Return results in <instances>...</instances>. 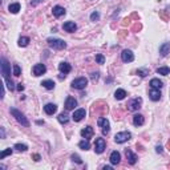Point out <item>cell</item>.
<instances>
[{
	"label": "cell",
	"instance_id": "cell-5",
	"mask_svg": "<svg viewBox=\"0 0 170 170\" xmlns=\"http://www.w3.org/2000/svg\"><path fill=\"white\" fill-rule=\"evenodd\" d=\"M141 105H142V99H141V97H136V99H133V100L129 101L128 109L130 112H137L141 108Z\"/></svg>",
	"mask_w": 170,
	"mask_h": 170
},
{
	"label": "cell",
	"instance_id": "cell-10",
	"mask_svg": "<svg viewBox=\"0 0 170 170\" xmlns=\"http://www.w3.org/2000/svg\"><path fill=\"white\" fill-rule=\"evenodd\" d=\"M121 59L124 63H132L134 60V55H133V52L130 49H124L121 53Z\"/></svg>",
	"mask_w": 170,
	"mask_h": 170
},
{
	"label": "cell",
	"instance_id": "cell-35",
	"mask_svg": "<svg viewBox=\"0 0 170 170\" xmlns=\"http://www.w3.org/2000/svg\"><path fill=\"white\" fill-rule=\"evenodd\" d=\"M96 61H97L99 64H104V63H105V57L99 53V55H96Z\"/></svg>",
	"mask_w": 170,
	"mask_h": 170
},
{
	"label": "cell",
	"instance_id": "cell-42",
	"mask_svg": "<svg viewBox=\"0 0 170 170\" xmlns=\"http://www.w3.org/2000/svg\"><path fill=\"white\" fill-rule=\"evenodd\" d=\"M33 160L35 161H40V155H39V154H33Z\"/></svg>",
	"mask_w": 170,
	"mask_h": 170
},
{
	"label": "cell",
	"instance_id": "cell-39",
	"mask_svg": "<svg viewBox=\"0 0 170 170\" xmlns=\"http://www.w3.org/2000/svg\"><path fill=\"white\" fill-rule=\"evenodd\" d=\"M99 77H100V73L99 72H93L92 75H90V78H92L93 81H96V80H99Z\"/></svg>",
	"mask_w": 170,
	"mask_h": 170
},
{
	"label": "cell",
	"instance_id": "cell-26",
	"mask_svg": "<svg viewBox=\"0 0 170 170\" xmlns=\"http://www.w3.org/2000/svg\"><path fill=\"white\" fill-rule=\"evenodd\" d=\"M41 85L44 86L45 89H48V90H52V89H55V82H53L52 80H44L41 82Z\"/></svg>",
	"mask_w": 170,
	"mask_h": 170
},
{
	"label": "cell",
	"instance_id": "cell-21",
	"mask_svg": "<svg viewBox=\"0 0 170 170\" xmlns=\"http://www.w3.org/2000/svg\"><path fill=\"white\" fill-rule=\"evenodd\" d=\"M144 122H145V118H144L142 114H134L133 116V124H134L136 126L144 125Z\"/></svg>",
	"mask_w": 170,
	"mask_h": 170
},
{
	"label": "cell",
	"instance_id": "cell-43",
	"mask_svg": "<svg viewBox=\"0 0 170 170\" xmlns=\"http://www.w3.org/2000/svg\"><path fill=\"white\" fill-rule=\"evenodd\" d=\"M2 130V138H5V132H4V128H0Z\"/></svg>",
	"mask_w": 170,
	"mask_h": 170
},
{
	"label": "cell",
	"instance_id": "cell-22",
	"mask_svg": "<svg viewBox=\"0 0 170 170\" xmlns=\"http://www.w3.org/2000/svg\"><path fill=\"white\" fill-rule=\"evenodd\" d=\"M150 86L154 89H161L162 86H164V82L161 80H158V78H151L150 80Z\"/></svg>",
	"mask_w": 170,
	"mask_h": 170
},
{
	"label": "cell",
	"instance_id": "cell-18",
	"mask_svg": "<svg viewBox=\"0 0 170 170\" xmlns=\"http://www.w3.org/2000/svg\"><path fill=\"white\" fill-rule=\"evenodd\" d=\"M125 154H126V158H128V162H129L130 165H134L136 162H137V155L133 153L130 149H126L125 150Z\"/></svg>",
	"mask_w": 170,
	"mask_h": 170
},
{
	"label": "cell",
	"instance_id": "cell-14",
	"mask_svg": "<svg viewBox=\"0 0 170 170\" xmlns=\"http://www.w3.org/2000/svg\"><path fill=\"white\" fill-rule=\"evenodd\" d=\"M109 161H110L112 165H118V164H120V161H121V154L118 153L117 150L112 151L110 157H109Z\"/></svg>",
	"mask_w": 170,
	"mask_h": 170
},
{
	"label": "cell",
	"instance_id": "cell-1",
	"mask_svg": "<svg viewBox=\"0 0 170 170\" xmlns=\"http://www.w3.org/2000/svg\"><path fill=\"white\" fill-rule=\"evenodd\" d=\"M9 112H11V114L15 117V120L19 122V124H21L23 126H25V128H28V126H29V121L27 120V117H25V116L21 113L20 110H17L16 108H11Z\"/></svg>",
	"mask_w": 170,
	"mask_h": 170
},
{
	"label": "cell",
	"instance_id": "cell-37",
	"mask_svg": "<svg viewBox=\"0 0 170 170\" xmlns=\"http://www.w3.org/2000/svg\"><path fill=\"white\" fill-rule=\"evenodd\" d=\"M99 19H100V13L99 12H93L92 15H90V20H92V21H96Z\"/></svg>",
	"mask_w": 170,
	"mask_h": 170
},
{
	"label": "cell",
	"instance_id": "cell-16",
	"mask_svg": "<svg viewBox=\"0 0 170 170\" xmlns=\"http://www.w3.org/2000/svg\"><path fill=\"white\" fill-rule=\"evenodd\" d=\"M63 28H64V31H67V32H75L77 29V25H76L75 21H65L63 24Z\"/></svg>",
	"mask_w": 170,
	"mask_h": 170
},
{
	"label": "cell",
	"instance_id": "cell-38",
	"mask_svg": "<svg viewBox=\"0 0 170 170\" xmlns=\"http://www.w3.org/2000/svg\"><path fill=\"white\" fill-rule=\"evenodd\" d=\"M72 160H73L76 164H82V161H81V158L78 157L77 154H72Z\"/></svg>",
	"mask_w": 170,
	"mask_h": 170
},
{
	"label": "cell",
	"instance_id": "cell-31",
	"mask_svg": "<svg viewBox=\"0 0 170 170\" xmlns=\"http://www.w3.org/2000/svg\"><path fill=\"white\" fill-rule=\"evenodd\" d=\"M15 149L19 150V151H25V150L28 149V146L25 145V144H16V145H15Z\"/></svg>",
	"mask_w": 170,
	"mask_h": 170
},
{
	"label": "cell",
	"instance_id": "cell-40",
	"mask_svg": "<svg viewBox=\"0 0 170 170\" xmlns=\"http://www.w3.org/2000/svg\"><path fill=\"white\" fill-rule=\"evenodd\" d=\"M41 2H43V0H33V2L31 3V5H32V7H36V5H37V4H40Z\"/></svg>",
	"mask_w": 170,
	"mask_h": 170
},
{
	"label": "cell",
	"instance_id": "cell-36",
	"mask_svg": "<svg viewBox=\"0 0 170 170\" xmlns=\"http://www.w3.org/2000/svg\"><path fill=\"white\" fill-rule=\"evenodd\" d=\"M137 75H140L141 77H145V76L149 75V71L147 69H138L137 71Z\"/></svg>",
	"mask_w": 170,
	"mask_h": 170
},
{
	"label": "cell",
	"instance_id": "cell-30",
	"mask_svg": "<svg viewBox=\"0 0 170 170\" xmlns=\"http://www.w3.org/2000/svg\"><path fill=\"white\" fill-rule=\"evenodd\" d=\"M29 44V37H20L19 39V47H27Z\"/></svg>",
	"mask_w": 170,
	"mask_h": 170
},
{
	"label": "cell",
	"instance_id": "cell-13",
	"mask_svg": "<svg viewBox=\"0 0 170 170\" xmlns=\"http://www.w3.org/2000/svg\"><path fill=\"white\" fill-rule=\"evenodd\" d=\"M93 134H95V130H93L92 126H85V128L81 130V136H82V138L89 140V138H92V137H93Z\"/></svg>",
	"mask_w": 170,
	"mask_h": 170
},
{
	"label": "cell",
	"instance_id": "cell-17",
	"mask_svg": "<svg viewBox=\"0 0 170 170\" xmlns=\"http://www.w3.org/2000/svg\"><path fill=\"white\" fill-rule=\"evenodd\" d=\"M59 69H60L61 73L67 75V73H69V72L72 71V67H71L69 63H67V61H63V63L59 64Z\"/></svg>",
	"mask_w": 170,
	"mask_h": 170
},
{
	"label": "cell",
	"instance_id": "cell-7",
	"mask_svg": "<svg viewBox=\"0 0 170 170\" xmlns=\"http://www.w3.org/2000/svg\"><path fill=\"white\" fill-rule=\"evenodd\" d=\"M105 147H106L105 140H104V138H96V142H95V151H96L97 154L104 153Z\"/></svg>",
	"mask_w": 170,
	"mask_h": 170
},
{
	"label": "cell",
	"instance_id": "cell-19",
	"mask_svg": "<svg viewBox=\"0 0 170 170\" xmlns=\"http://www.w3.org/2000/svg\"><path fill=\"white\" fill-rule=\"evenodd\" d=\"M52 12H53V16L61 17V16H64L65 13H67V11H65L61 5H55L53 7V9H52Z\"/></svg>",
	"mask_w": 170,
	"mask_h": 170
},
{
	"label": "cell",
	"instance_id": "cell-24",
	"mask_svg": "<svg viewBox=\"0 0 170 170\" xmlns=\"http://www.w3.org/2000/svg\"><path fill=\"white\" fill-rule=\"evenodd\" d=\"M126 96H128V95H126V92H125L124 89H117V90L114 92V97H116V100H124Z\"/></svg>",
	"mask_w": 170,
	"mask_h": 170
},
{
	"label": "cell",
	"instance_id": "cell-2",
	"mask_svg": "<svg viewBox=\"0 0 170 170\" xmlns=\"http://www.w3.org/2000/svg\"><path fill=\"white\" fill-rule=\"evenodd\" d=\"M47 43H48V45L53 49H65L67 48V43H65L64 40H61V39L49 37L48 40H47Z\"/></svg>",
	"mask_w": 170,
	"mask_h": 170
},
{
	"label": "cell",
	"instance_id": "cell-8",
	"mask_svg": "<svg viewBox=\"0 0 170 170\" xmlns=\"http://www.w3.org/2000/svg\"><path fill=\"white\" fill-rule=\"evenodd\" d=\"M97 124H99V126L101 129H102V133L104 134H108L110 130V125H109V121L106 120L105 117H100L99 121H97Z\"/></svg>",
	"mask_w": 170,
	"mask_h": 170
},
{
	"label": "cell",
	"instance_id": "cell-33",
	"mask_svg": "<svg viewBox=\"0 0 170 170\" xmlns=\"http://www.w3.org/2000/svg\"><path fill=\"white\" fill-rule=\"evenodd\" d=\"M11 154H12V149H5V150L2 151V154H0V158L3 160V158H5L7 155H11Z\"/></svg>",
	"mask_w": 170,
	"mask_h": 170
},
{
	"label": "cell",
	"instance_id": "cell-47",
	"mask_svg": "<svg viewBox=\"0 0 170 170\" xmlns=\"http://www.w3.org/2000/svg\"><path fill=\"white\" fill-rule=\"evenodd\" d=\"M168 145H169V149H170V141H169V144H168Z\"/></svg>",
	"mask_w": 170,
	"mask_h": 170
},
{
	"label": "cell",
	"instance_id": "cell-6",
	"mask_svg": "<svg viewBox=\"0 0 170 170\" xmlns=\"http://www.w3.org/2000/svg\"><path fill=\"white\" fill-rule=\"evenodd\" d=\"M130 138H132L130 132H120L114 136V141L117 144H124V142H126V141H129Z\"/></svg>",
	"mask_w": 170,
	"mask_h": 170
},
{
	"label": "cell",
	"instance_id": "cell-15",
	"mask_svg": "<svg viewBox=\"0 0 170 170\" xmlns=\"http://www.w3.org/2000/svg\"><path fill=\"white\" fill-rule=\"evenodd\" d=\"M149 97H150L151 101H160V99H161V92H160V89L151 88V89L149 90Z\"/></svg>",
	"mask_w": 170,
	"mask_h": 170
},
{
	"label": "cell",
	"instance_id": "cell-28",
	"mask_svg": "<svg viewBox=\"0 0 170 170\" xmlns=\"http://www.w3.org/2000/svg\"><path fill=\"white\" fill-rule=\"evenodd\" d=\"M57 120H59L60 124H67V122L69 121V117H68V114H67V113H61V114H59Z\"/></svg>",
	"mask_w": 170,
	"mask_h": 170
},
{
	"label": "cell",
	"instance_id": "cell-29",
	"mask_svg": "<svg viewBox=\"0 0 170 170\" xmlns=\"http://www.w3.org/2000/svg\"><path fill=\"white\" fill-rule=\"evenodd\" d=\"M157 73L158 75L168 76V75H170V68H168V67H161V68H158V69H157Z\"/></svg>",
	"mask_w": 170,
	"mask_h": 170
},
{
	"label": "cell",
	"instance_id": "cell-25",
	"mask_svg": "<svg viewBox=\"0 0 170 170\" xmlns=\"http://www.w3.org/2000/svg\"><path fill=\"white\" fill-rule=\"evenodd\" d=\"M78 147H80V149H82V150H89V149H90L89 140L84 138L82 141H80V142H78Z\"/></svg>",
	"mask_w": 170,
	"mask_h": 170
},
{
	"label": "cell",
	"instance_id": "cell-11",
	"mask_svg": "<svg viewBox=\"0 0 170 170\" xmlns=\"http://www.w3.org/2000/svg\"><path fill=\"white\" fill-rule=\"evenodd\" d=\"M86 116V110L84 109V108H81V109H77V110H75V113L73 116H72V120H73L75 122H80L82 118H84Z\"/></svg>",
	"mask_w": 170,
	"mask_h": 170
},
{
	"label": "cell",
	"instance_id": "cell-41",
	"mask_svg": "<svg viewBox=\"0 0 170 170\" xmlns=\"http://www.w3.org/2000/svg\"><path fill=\"white\" fill-rule=\"evenodd\" d=\"M16 89L19 90V92H23V90H24V85H23V84H21V82H20V84H17Z\"/></svg>",
	"mask_w": 170,
	"mask_h": 170
},
{
	"label": "cell",
	"instance_id": "cell-27",
	"mask_svg": "<svg viewBox=\"0 0 170 170\" xmlns=\"http://www.w3.org/2000/svg\"><path fill=\"white\" fill-rule=\"evenodd\" d=\"M8 9H9L11 13H17L20 11V4L19 3H12V4H9Z\"/></svg>",
	"mask_w": 170,
	"mask_h": 170
},
{
	"label": "cell",
	"instance_id": "cell-32",
	"mask_svg": "<svg viewBox=\"0 0 170 170\" xmlns=\"http://www.w3.org/2000/svg\"><path fill=\"white\" fill-rule=\"evenodd\" d=\"M20 75H21L20 67L17 64H15V65H13V76H16V77H17V76H20Z\"/></svg>",
	"mask_w": 170,
	"mask_h": 170
},
{
	"label": "cell",
	"instance_id": "cell-20",
	"mask_svg": "<svg viewBox=\"0 0 170 170\" xmlns=\"http://www.w3.org/2000/svg\"><path fill=\"white\" fill-rule=\"evenodd\" d=\"M56 110H57V105H55V104H47V105L44 106V112L49 116L56 113Z\"/></svg>",
	"mask_w": 170,
	"mask_h": 170
},
{
	"label": "cell",
	"instance_id": "cell-34",
	"mask_svg": "<svg viewBox=\"0 0 170 170\" xmlns=\"http://www.w3.org/2000/svg\"><path fill=\"white\" fill-rule=\"evenodd\" d=\"M4 81H5V84H7V88H8L9 90L15 89V86H13V81L11 80V78H7V80H4Z\"/></svg>",
	"mask_w": 170,
	"mask_h": 170
},
{
	"label": "cell",
	"instance_id": "cell-4",
	"mask_svg": "<svg viewBox=\"0 0 170 170\" xmlns=\"http://www.w3.org/2000/svg\"><path fill=\"white\" fill-rule=\"evenodd\" d=\"M71 85H72V88L81 90V89H84L85 86L88 85V80H86L85 77H77V78H75V80L72 81Z\"/></svg>",
	"mask_w": 170,
	"mask_h": 170
},
{
	"label": "cell",
	"instance_id": "cell-45",
	"mask_svg": "<svg viewBox=\"0 0 170 170\" xmlns=\"http://www.w3.org/2000/svg\"><path fill=\"white\" fill-rule=\"evenodd\" d=\"M104 170H112V166H104Z\"/></svg>",
	"mask_w": 170,
	"mask_h": 170
},
{
	"label": "cell",
	"instance_id": "cell-3",
	"mask_svg": "<svg viewBox=\"0 0 170 170\" xmlns=\"http://www.w3.org/2000/svg\"><path fill=\"white\" fill-rule=\"evenodd\" d=\"M2 64H0V71H2V75H3V78L7 80V78H11V67H9V63L7 61L5 57H2Z\"/></svg>",
	"mask_w": 170,
	"mask_h": 170
},
{
	"label": "cell",
	"instance_id": "cell-46",
	"mask_svg": "<svg viewBox=\"0 0 170 170\" xmlns=\"http://www.w3.org/2000/svg\"><path fill=\"white\" fill-rule=\"evenodd\" d=\"M65 76H67V75H64V73H61V75L59 76V77H60V80H63V78H65Z\"/></svg>",
	"mask_w": 170,
	"mask_h": 170
},
{
	"label": "cell",
	"instance_id": "cell-44",
	"mask_svg": "<svg viewBox=\"0 0 170 170\" xmlns=\"http://www.w3.org/2000/svg\"><path fill=\"white\" fill-rule=\"evenodd\" d=\"M155 150H157V153H162V146H157Z\"/></svg>",
	"mask_w": 170,
	"mask_h": 170
},
{
	"label": "cell",
	"instance_id": "cell-12",
	"mask_svg": "<svg viewBox=\"0 0 170 170\" xmlns=\"http://www.w3.org/2000/svg\"><path fill=\"white\" fill-rule=\"evenodd\" d=\"M77 106V100L75 99V97H67V100H65V109L67 110H73Z\"/></svg>",
	"mask_w": 170,
	"mask_h": 170
},
{
	"label": "cell",
	"instance_id": "cell-23",
	"mask_svg": "<svg viewBox=\"0 0 170 170\" xmlns=\"http://www.w3.org/2000/svg\"><path fill=\"white\" fill-rule=\"evenodd\" d=\"M169 52H170V43H164V44L160 47V53H161V56H166Z\"/></svg>",
	"mask_w": 170,
	"mask_h": 170
},
{
	"label": "cell",
	"instance_id": "cell-9",
	"mask_svg": "<svg viewBox=\"0 0 170 170\" xmlns=\"http://www.w3.org/2000/svg\"><path fill=\"white\" fill-rule=\"evenodd\" d=\"M45 72H47V67L44 64H35L33 68H32V73H33V76H36V77L44 75Z\"/></svg>",
	"mask_w": 170,
	"mask_h": 170
}]
</instances>
